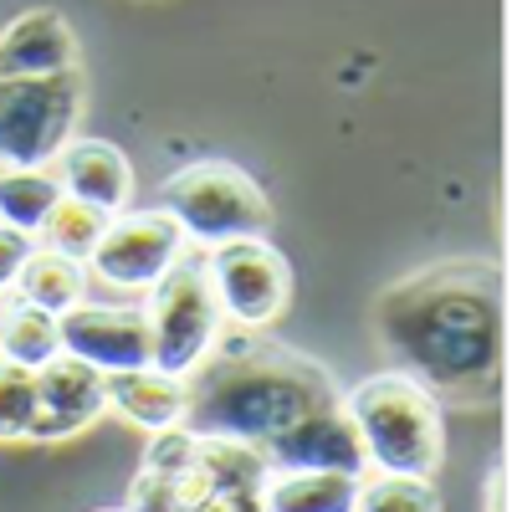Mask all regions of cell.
Returning a JSON list of instances; mask_svg holds the SVG:
<instances>
[{"mask_svg": "<svg viewBox=\"0 0 512 512\" xmlns=\"http://www.w3.org/2000/svg\"><path fill=\"white\" fill-rule=\"evenodd\" d=\"M108 410V379L77 354H57L36 369V425L31 441L77 436Z\"/></svg>", "mask_w": 512, "mask_h": 512, "instance_id": "obj_11", "label": "cell"}, {"mask_svg": "<svg viewBox=\"0 0 512 512\" xmlns=\"http://www.w3.org/2000/svg\"><path fill=\"white\" fill-rule=\"evenodd\" d=\"M82 77H0V169H47L77 134Z\"/></svg>", "mask_w": 512, "mask_h": 512, "instance_id": "obj_5", "label": "cell"}, {"mask_svg": "<svg viewBox=\"0 0 512 512\" xmlns=\"http://www.w3.org/2000/svg\"><path fill=\"white\" fill-rule=\"evenodd\" d=\"M36 425V369L0 359V441H31Z\"/></svg>", "mask_w": 512, "mask_h": 512, "instance_id": "obj_22", "label": "cell"}, {"mask_svg": "<svg viewBox=\"0 0 512 512\" xmlns=\"http://www.w3.org/2000/svg\"><path fill=\"white\" fill-rule=\"evenodd\" d=\"M82 287H88L82 282V262L57 256L47 246H31L26 267L16 272V297L31 303V308H41V313H52V318H62L82 303Z\"/></svg>", "mask_w": 512, "mask_h": 512, "instance_id": "obj_17", "label": "cell"}, {"mask_svg": "<svg viewBox=\"0 0 512 512\" xmlns=\"http://www.w3.org/2000/svg\"><path fill=\"white\" fill-rule=\"evenodd\" d=\"M374 333L400 374L436 400H482L502 374V277L492 267H431L395 282L374 303Z\"/></svg>", "mask_w": 512, "mask_h": 512, "instance_id": "obj_1", "label": "cell"}, {"mask_svg": "<svg viewBox=\"0 0 512 512\" xmlns=\"http://www.w3.org/2000/svg\"><path fill=\"white\" fill-rule=\"evenodd\" d=\"M354 512H441V497L425 477H390L379 472L369 482H359V502Z\"/></svg>", "mask_w": 512, "mask_h": 512, "instance_id": "obj_21", "label": "cell"}, {"mask_svg": "<svg viewBox=\"0 0 512 512\" xmlns=\"http://www.w3.org/2000/svg\"><path fill=\"white\" fill-rule=\"evenodd\" d=\"M98 512H134V507H98Z\"/></svg>", "mask_w": 512, "mask_h": 512, "instance_id": "obj_26", "label": "cell"}, {"mask_svg": "<svg viewBox=\"0 0 512 512\" xmlns=\"http://www.w3.org/2000/svg\"><path fill=\"white\" fill-rule=\"evenodd\" d=\"M52 72H77L72 26L47 6L21 11L0 31V77H52Z\"/></svg>", "mask_w": 512, "mask_h": 512, "instance_id": "obj_14", "label": "cell"}, {"mask_svg": "<svg viewBox=\"0 0 512 512\" xmlns=\"http://www.w3.org/2000/svg\"><path fill=\"white\" fill-rule=\"evenodd\" d=\"M0 313H6V297H0Z\"/></svg>", "mask_w": 512, "mask_h": 512, "instance_id": "obj_27", "label": "cell"}, {"mask_svg": "<svg viewBox=\"0 0 512 512\" xmlns=\"http://www.w3.org/2000/svg\"><path fill=\"white\" fill-rule=\"evenodd\" d=\"M108 231V216L103 210H93V205H82V200H72V195H62L57 200V210L47 221H41V241H47V251H57V256H72V262H82V256H93V246H98V236Z\"/></svg>", "mask_w": 512, "mask_h": 512, "instance_id": "obj_20", "label": "cell"}, {"mask_svg": "<svg viewBox=\"0 0 512 512\" xmlns=\"http://www.w3.org/2000/svg\"><path fill=\"white\" fill-rule=\"evenodd\" d=\"M57 323H62V354L88 359V364H93V369H103V374L154 364L149 318H144L139 308L77 303V308H72V313H62Z\"/></svg>", "mask_w": 512, "mask_h": 512, "instance_id": "obj_10", "label": "cell"}, {"mask_svg": "<svg viewBox=\"0 0 512 512\" xmlns=\"http://www.w3.org/2000/svg\"><path fill=\"white\" fill-rule=\"evenodd\" d=\"M210 287L221 297V313L241 328H267L287 313L292 297V272L287 256L267 241V236H241V241H221L205 256Z\"/></svg>", "mask_w": 512, "mask_h": 512, "instance_id": "obj_8", "label": "cell"}, {"mask_svg": "<svg viewBox=\"0 0 512 512\" xmlns=\"http://www.w3.org/2000/svg\"><path fill=\"white\" fill-rule=\"evenodd\" d=\"M103 379H108V405L128 425H139V431L154 436V431H169V425L185 420V379L180 374L144 364V369H113Z\"/></svg>", "mask_w": 512, "mask_h": 512, "instance_id": "obj_15", "label": "cell"}, {"mask_svg": "<svg viewBox=\"0 0 512 512\" xmlns=\"http://www.w3.org/2000/svg\"><path fill=\"white\" fill-rule=\"evenodd\" d=\"M344 405L338 384L308 354L267 344V338H236L210 349L185 374V431L241 441L262 451L287 425L308 420L318 410Z\"/></svg>", "mask_w": 512, "mask_h": 512, "instance_id": "obj_2", "label": "cell"}, {"mask_svg": "<svg viewBox=\"0 0 512 512\" xmlns=\"http://www.w3.org/2000/svg\"><path fill=\"white\" fill-rule=\"evenodd\" d=\"M364 461L374 472L390 477H425L431 482L446 461V425H441V400L415 384L400 369H384L364 379L359 390L344 400Z\"/></svg>", "mask_w": 512, "mask_h": 512, "instance_id": "obj_3", "label": "cell"}, {"mask_svg": "<svg viewBox=\"0 0 512 512\" xmlns=\"http://www.w3.org/2000/svg\"><path fill=\"white\" fill-rule=\"evenodd\" d=\"M26 256H31V236L0 226V292L16 287V272L26 267Z\"/></svg>", "mask_w": 512, "mask_h": 512, "instance_id": "obj_24", "label": "cell"}, {"mask_svg": "<svg viewBox=\"0 0 512 512\" xmlns=\"http://www.w3.org/2000/svg\"><path fill=\"white\" fill-rule=\"evenodd\" d=\"M180 246H185V231L164 210H128V216L108 221L88 262L108 287L144 292L180 262Z\"/></svg>", "mask_w": 512, "mask_h": 512, "instance_id": "obj_9", "label": "cell"}, {"mask_svg": "<svg viewBox=\"0 0 512 512\" xmlns=\"http://www.w3.org/2000/svg\"><path fill=\"white\" fill-rule=\"evenodd\" d=\"M62 354V323L52 313H41L31 303H6L0 313V359L11 364H26V369H41L47 359Z\"/></svg>", "mask_w": 512, "mask_h": 512, "instance_id": "obj_19", "label": "cell"}, {"mask_svg": "<svg viewBox=\"0 0 512 512\" xmlns=\"http://www.w3.org/2000/svg\"><path fill=\"white\" fill-rule=\"evenodd\" d=\"M52 175L62 180V195L103 210L108 221L123 216L128 200H134V164L123 159V149L98 144V139L67 144V149L52 159Z\"/></svg>", "mask_w": 512, "mask_h": 512, "instance_id": "obj_13", "label": "cell"}, {"mask_svg": "<svg viewBox=\"0 0 512 512\" xmlns=\"http://www.w3.org/2000/svg\"><path fill=\"white\" fill-rule=\"evenodd\" d=\"M62 180L52 169H0V226L21 236H36L41 221L57 210Z\"/></svg>", "mask_w": 512, "mask_h": 512, "instance_id": "obj_18", "label": "cell"}, {"mask_svg": "<svg viewBox=\"0 0 512 512\" xmlns=\"http://www.w3.org/2000/svg\"><path fill=\"white\" fill-rule=\"evenodd\" d=\"M267 477H272V466L256 446L195 436L185 472L159 487H164L169 512H262Z\"/></svg>", "mask_w": 512, "mask_h": 512, "instance_id": "obj_7", "label": "cell"}, {"mask_svg": "<svg viewBox=\"0 0 512 512\" xmlns=\"http://www.w3.org/2000/svg\"><path fill=\"white\" fill-rule=\"evenodd\" d=\"M149 338H154V369L164 374H190L221 333V297L210 287L205 256H180L159 282L149 303Z\"/></svg>", "mask_w": 512, "mask_h": 512, "instance_id": "obj_6", "label": "cell"}, {"mask_svg": "<svg viewBox=\"0 0 512 512\" xmlns=\"http://www.w3.org/2000/svg\"><path fill=\"white\" fill-rule=\"evenodd\" d=\"M492 512H507V472L492 477Z\"/></svg>", "mask_w": 512, "mask_h": 512, "instance_id": "obj_25", "label": "cell"}, {"mask_svg": "<svg viewBox=\"0 0 512 512\" xmlns=\"http://www.w3.org/2000/svg\"><path fill=\"white\" fill-rule=\"evenodd\" d=\"M359 482L349 472H272L262 487V512H354Z\"/></svg>", "mask_w": 512, "mask_h": 512, "instance_id": "obj_16", "label": "cell"}, {"mask_svg": "<svg viewBox=\"0 0 512 512\" xmlns=\"http://www.w3.org/2000/svg\"><path fill=\"white\" fill-rule=\"evenodd\" d=\"M195 451V431H185V425H169V431H154L149 451H144V477L154 482H175L185 472V461Z\"/></svg>", "mask_w": 512, "mask_h": 512, "instance_id": "obj_23", "label": "cell"}, {"mask_svg": "<svg viewBox=\"0 0 512 512\" xmlns=\"http://www.w3.org/2000/svg\"><path fill=\"white\" fill-rule=\"evenodd\" d=\"M159 200H164V216L185 236L210 241V246L272 231V205H267L262 185H256L246 169L221 164V159L175 169Z\"/></svg>", "mask_w": 512, "mask_h": 512, "instance_id": "obj_4", "label": "cell"}, {"mask_svg": "<svg viewBox=\"0 0 512 512\" xmlns=\"http://www.w3.org/2000/svg\"><path fill=\"white\" fill-rule=\"evenodd\" d=\"M262 456H267L272 472H349V477H364V466H369L344 405L287 425L277 441L262 446Z\"/></svg>", "mask_w": 512, "mask_h": 512, "instance_id": "obj_12", "label": "cell"}]
</instances>
